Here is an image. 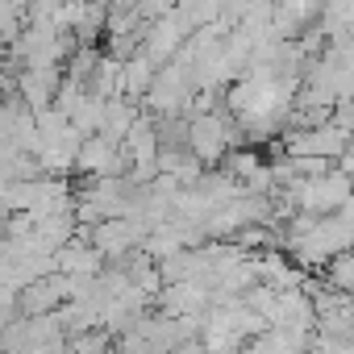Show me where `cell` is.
<instances>
[{
	"mask_svg": "<svg viewBox=\"0 0 354 354\" xmlns=\"http://www.w3.org/2000/svg\"><path fill=\"white\" fill-rule=\"evenodd\" d=\"M296 201H300L304 217H333L350 201V184L342 171H325L317 180H296Z\"/></svg>",
	"mask_w": 354,
	"mask_h": 354,
	"instance_id": "1",
	"label": "cell"
},
{
	"mask_svg": "<svg viewBox=\"0 0 354 354\" xmlns=\"http://www.w3.org/2000/svg\"><path fill=\"white\" fill-rule=\"evenodd\" d=\"M321 279L337 292V296H346L350 292V283H354V271H350V254H333L325 267H321Z\"/></svg>",
	"mask_w": 354,
	"mask_h": 354,
	"instance_id": "2",
	"label": "cell"
}]
</instances>
